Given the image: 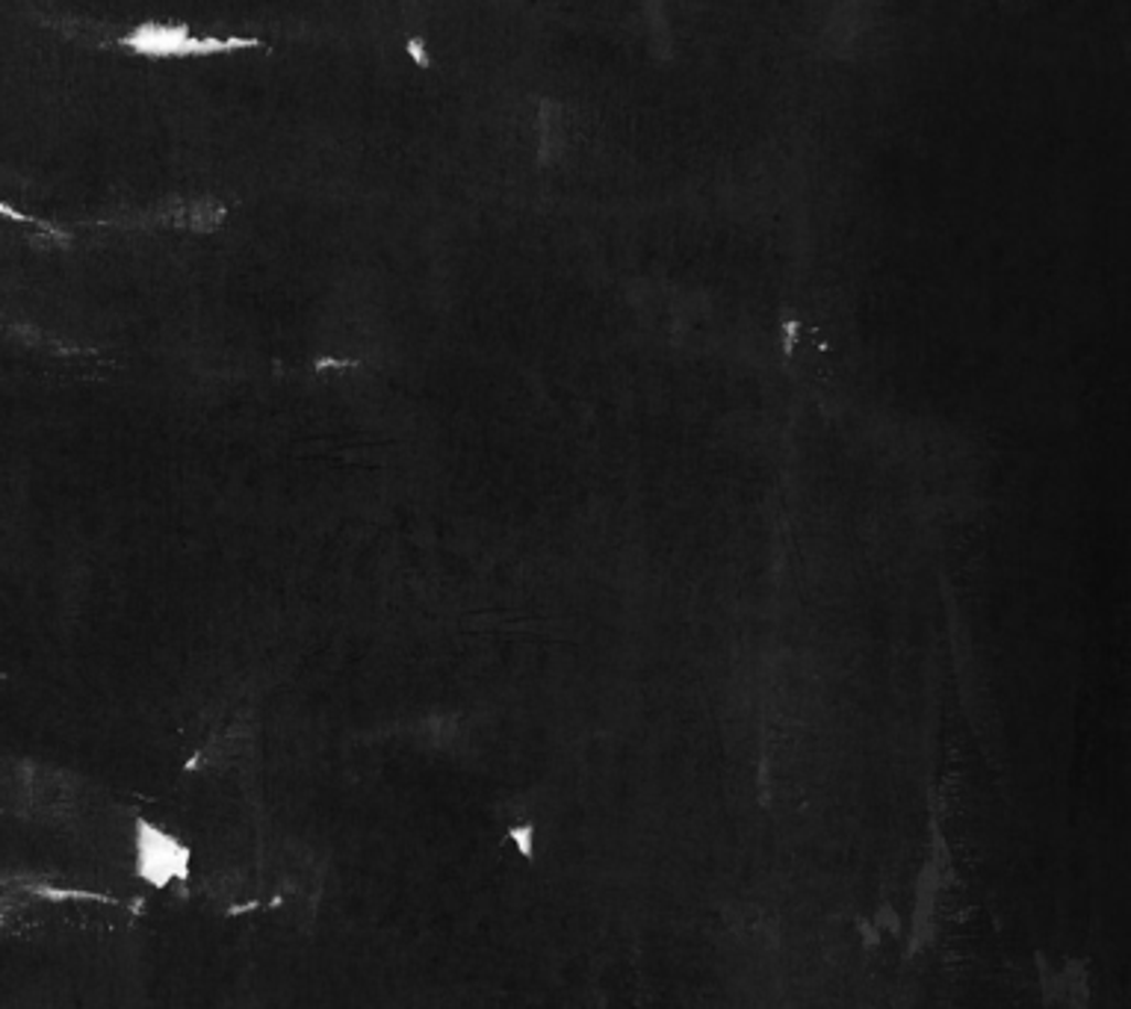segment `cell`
Masks as SVG:
<instances>
[{
	"label": "cell",
	"mask_w": 1131,
	"mask_h": 1009,
	"mask_svg": "<svg viewBox=\"0 0 1131 1009\" xmlns=\"http://www.w3.org/2000/svg\"><path fill=\"white\" fill-rule=\"evenodd\" d=\"M121 45L134 54L169 60V56H216L243 51V47H260V39H199L192 36L186 24H139L121 39Z\"/></svg>",
	"instance_id": "1"
},
{
	"label": "cell",
	"mask_w": 1131,
	"mask_h": 1009,
	"mask_svg": "<svg viewBox=\"0 0 1131 1009\" xmlns=\"http://www.w3.org/2000/svg\"><path fill=\"white\" fill-rule=\"evenodd\" d=\"M137 868L151 885H169L190 873V850L151 824L137 827Z\"/></svg>",
	"instance_id": "2"
},
{
	"label": "cell",
	"mask_w": 1131,
	"mask_h": 1009,
	"mask_svg": "<svg viewBox=\"0 0 1131 1009\" xmlns=\"http://www.w3.org/2000/svg\"><path fill=\"white\" fill-rule=\"evenodd\" d=\"M405 51H408L410 60L420 65V68H429V65H431V56L426 54V47H423V39L410 36L408 45H405Z\"/></svg>",
	"instance_id": "3"
},
{
	"label": "cell",
	"mask_w": 1131,
	"mask_h": 1009,
	"mask_svg": "<svg viewBox=\"0 0 1131 1009\" xmlns=\"http://www.w3.org/2000/svg\"><path fill=\"white\" fill-rule=\"evenodd\" d=\"M0 216H10V218H15V222H36V218L24 216V213H15V210L7 207V204H0Z\"/></svg>",
	"instance_id": "4"
}]
</instances>
